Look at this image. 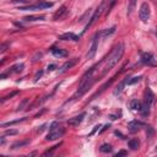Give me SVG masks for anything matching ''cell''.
Segmentation results:
<instances>
[{"instance_id":"cell-27","label":"cell","mask_w":157,"mask_h":157,"mask_svg":"<svg viewBox=\"0 0 157 157\" xmlns=\"http://www.w3.org/2000/svg\"><path fill=\"white\" fill-rule=\"evenodd\" d=\"M27 103H28V98H25V100H24V101H22V102L19 104V107H17V112H20V111H24Z\"/></svg>"},{"instance_id":"cell-9","label":"cell","mask_w":157,"mask_h":157,"mask_svg":"<svg viewBox=\"0 0 157 157\" xmlns=\"http://www.w3.org/2000/svg\"><path fill=\"white\" fill-rule=\"evenodd\" d=\"M86 114L85 113H81L80 115H76V117H72V118H70L69 120H68V124L70 125V126H72V128H75V126H78L81 123H82V120H84V117H85Z\"/></svg>"},{"instance_id":"cell-3","label":"cell","mask_w":157,"mask_h":157,"mask_svg":"<svg viewBox=\"0 0 157 157\" xmlns=\"http://www.w3.org/2000/svg\"><path fill=\"white\" fill-rule=\"evenodd\" d=\"M95 84V78L93 77H90V78H87V80H85L84 82H80V87H78V90H77V92L72 96V101L74 100H77V98H80L81 96H84L90 89H91V86Z\"/></svg>"},{"instance_id":"cell-11","label":"cell","mask_w":157,"mask_h":157,"mask_svg":"<svg viewBox=\"0 0 157 157\" xmlns=\"http://www.w3.org/2000/svg\"><path fill=\"white\" fill-rule=\"evenodd\" d=\"M66 13H68V9H66V6L65 5H63V6H60V9L54 14V16H53V19H54V21H59V20H61L65 15H66Z\"/></svg>"},{"instance_id":"cell-12","label":"cell","mask_w":157,"mask_h":157,"mask_svg":"<svg viewBox=\"0 0 157 157\" xmlns=\"http://www.w3.org/2000/svg\"><path fill=\"white\" fill-rule=\"evenodd\" d=\"M50 52H52V54L54 57H58V58H66L68 57V52L61 49V48H55L54 47V48L50 49Z\"/></svg>"},{"instance_id":"cell-31","label":"cell","mask_w":157,"mask_h":157,"mask_svg":"<svg viewBox=\"0 0 157 157\" xmlns=\"http://www.w3.org/2000/svg\"><path fill=\"white\" fill-rule=\"evenodd\" d=\"M117 2H118V0H112V2H111V5H109V8L107 9V14H109V13H111V10L113 9V6L115 5V3H117Z\"/></svg>"},{"instance_id":"cell-35","label":"cell","mask_w":157,"mask_h":157,"mask_svg":"<svg viewBox=\"0 0 157 157\" xmlns=\"http://www.w3.org/2000/svg\"><path fill=\"white\" fill-rule=\"evenodd\" d=\"M125 155H128V152H126V151H124V150H122V151H119L115 156H117V157H119V156H125Z\"/></svg>"},{"instance_id":"cell-21","label":"cell","mask_w":157,"mask_h":157,"mask_svg":"<svg viewBox=\"0 0 157 157\" xmlns=\"http://www.w3.org/2000/svg\"><path fill=\"white\" fill-rule=\"evenodd\" d=\"M30 144V140H24V141H17V142H15V144H13V146H11V148L13 150H16V148H19V147H22V146H26V145H28Z\"/></svg>"},{"instance_id":"cell-24","label":"cell","mask_w":157,"mask_h":157,"mask_svg":"<svg viewBox=\"0 0 157 157\" xmlns=\"http://www.w3.org/2000/svg\"><path fill=\"white\" fill-rule=\"evenodd\" d=\"M114 32H115V27H112V28H109V30L102 31V32L100 33V37H107V36H111V35L114 33Z\"/></svg>"},{"instance_id":"cell-7","label":"cell","mask_w":157,"mask_h":157,"mask_svg":"<svg viewBox=\"0 0 157 157\" xmlns=\"http://www.w3.org/2000/svg\"><path fill=\"white\" fill-rule=\"evenodd\" d=\"M98 37H100V33H96L93 39H92V44H91V48L89 49V53H87V58L89 59H93L96 53H97V48H98Z\"/></svg>"},{"instance_id":"cell-40","label":"cell","mask_w":157,"mask_h":157,"mask_svg":"<svg viewBox=\"0 0 157 157\" xmlns=\"http://www.w3.org/2000/svg\"><path fill=\"white\" fill-rule=\"evenodd\" d=\"M156 36H157V30H156Z\"/></svg>"},{"instance_id":"cell-33","label":"cell","mask_w":157,"mask_h":157,"mask_svg":"<svg viewBox=\"0 0 157 157\" xmlns=\"http://www.w3.org/2000/svg\"><path fill=\"white\" fill-rule=\"evenodd\" d=\"M15 134H17V130H8V131H5L4 136H6V135H15Z\"/></svg>"},{"instance_id":"cell-20","label":"cell","mask_w":157,"mask_h":157,"mask_svg":"<svg viewBox=\"0 0 157 157\" xmlns=\"http://www.w3.org/2000/svg\"><path fill=\"white\" fill-rule=\"evenodd\" d=\"M129 147L131 148V150H137L139 148V146H140V141L137 140V139H131V140H129Z\"/></svg>"},{"instance_id":"cell-39","label":"cell","mask_w":157,"mask_h":157,"mask_svg":"<svg viewBox=\"0 0 157 157\" xmlns=\"http://www.w3.org/2000/svg\"><path fill=\"white\" fill-rule=\"evenodd\" d=\"M152 3H155V4H157V0H151Z\"/></svg>"},{"instance_id":"cell-13","label":"cell","mask_w":157,"mask_h":157,"mask_svg":"<svg viewBox=\"0 0 157 157\" xmlns=\"http://www.w3.org/2000/svg\"><path fill=\"white\" fill-rule=\"evenodd\" d=\"M59 39H61V41H75V42H77L78 41V37L76 35H74L72 32H66V33L61 35L59 37Z\"/></svg>"},{"instance_id":"cell-28","label":"cell","mask_w":157,"mask_h":157,"mask_svg":"<svg viewBox=\"0 0 157 157\" xmlns=\"http://www.w3.org/2000/svg\"><path fill=\"white\" fill-rule=\"evenodd\" d=\"M15 95H17V92H16V91H15V92H13V93H10V95H8V96H5V97H3V98H2V102H5L6 100H9V98L14 97Z\"/></svg>"},{"instance_id":"cell-23","label":"cell","mask_w":157,"mask_h":157,"mask_svg":"<svg viewBox=\"0 0 157 157\" xmlns=\"http://www.w3.org/2000/svg\"><path fill=\"white\" fill-rule=\"evenodd\" d=\"M136 2H137V0H129V5H128V15H131V14H133V11L135 10Z\"/></svg>"},{"instance_id":"cell-16","label":"cell","mask_w":157,"mask_h":157,"mask_svg":"<svg viewBox=\"0 0 157 157\" xmlns=\"http://www.w3.org/2000/svg\"><path fill=\"white\" fill-rule=\"evenodd\" d=\"M129 106H130V108L133 109V111H141V108H142V104H141V102L140 101H137V100H133L130 103H129Z\"/></svg>"},{"instance_id":"cell-4","label":"cell","mask_w":157,"mask_h":157,"mask_svg":"<svg viewBox=\"0 0 157 157\" xmlns=\"http://www.w3.org/2000/svg\"><path fill=\"white\" fill-rule=\"evenodd\" d=\"M150 16H151V10H150V6L147 3H142L141 6H140V11H139V17L140 20L146 24L148 20H150Z\"/></svg>"},{"instance_id":"cell-14","label":"cell","mask_w":157,"mask_h":157,"mask_svg":"<svg viewBox=\"0 0 157 157\" xmlns=\"http://www.w3.org/2000/svg\"><path fill=\"white\" fill-rule=\"evenodd\" d=\"M153 100H155V96H153L152 91L150 89H147L146 90V93H145V103L148 104V106H151L152 102H153Z\"/></svg>"},{"instance_id":"cell-37","label":"cell","mask_w":157,"mask_h":157,"mask_svg":"<svg viewBox=\"0 0 157 157\" xmlns=\"http://www.w3.org/2000/svg\"><path fill=\"white\" fill-rule=\"evenodd\" d=\"M41 75H42V71H39L37 75H36V78H35V81H38V77H41Z\"/></svg>"},{"instance_id":"cell-8","label":"cell","mask_w":157,"mask_h":157,"mask_svg":"<svg viewBox=\"0 0 157 157\" xmlns=\"http://www.w3.org/2000/svg\"><path fill=\"white\" fill-rule=\"evenodd\" d=\"M141 63L147 65V66H156L157 65V63L155 60V57L151 53H144L141 55Z\"/></svg>"},{"instance_id":"cell-6","label":"cell","mask_w":157,"mask_h":157,"mask_svg":"<svg viewBox=\"0 0 157 157\" xmlns=\"http://www.w3.org/2000/svg\"><path fill=\"white\" fill-rule=\"evenodd\" d=\"M53 3H48V2H39L35 5H28V6H22L20 8V10H35V9H48L52 8Z\"/></svg>"},{"instance_id":"cell-41","label":"cell","mask_w":157,"mask_h":157,"mask_svg":"<svg viewBox=\"0 0 157 157\" xmlns=\"http://www.w3.org/2000/svg\"><path fill=\"white\" fill-rule=\"evenodd\" d=\"M156 150H157V146H156Z\"/></svg>"},{"instance_id":"cell-15","label":"cell","mask_w":157,"mask_h":157,"mask_svg":"<svg viewBox=\"0 0 157 157\" xmlns=\"http://www.w3.org/2000/svg\"><path fill=\"white\" fill-rule=\"evenodd\" d=\"M128 81H129V77H125L124 80L119 84V86L117 87V90L114 91V95H120V93H122V91L124 90V86H126V85H128Z\"/></svg>"},{"instance_id":"cell-38","label":"cell","mask_w":157,"mask_h":157,"mask_svg":"<svg viewBox=\"0 0 157 157\" xmlns=\"http://www.w3.org/2000/svg\"><path fill=\"white\" fill-rule=\"evenodd\" d=\"M107 128H109V125H104V126L102 128V130H101V133H103V131H104V130H106Z\"/></svg>"},{"instance_id":"cell-30","label":"cell","mask_w":157,"mask_h":157,"mask_svg":"<svg viewBox=\"0 0 157 157\" xmlns=\"http://www.w3.org/2000/svg\"><path fill=\"white\" fill-rule=\"evenodd\" d=\"M59 145H60V144H59ZM59 145H55V146H53V147H52L50 150H48V151H46V152L43 153V156H47V155H50V153H52V152H53V151H54V150H55L57 147H59Z\"/></svg>"},{"instance_id":"cell-5","label":"cell","mask_w":157,"mask_h":157,"mask_svg":"<svg viewBox=\"0 0 157 157\" xmlns=\"http://www.w3.org/2000/svg\"><path fill=\"white\" fill-rule=\"evenodd\" d=\"M104 4H106V0H103V2L101 3V5L97 8V10H96V13L92 15V17H91V20H90V22L86 25V30H89V27H91L98 19H100V16H101V14H102V11H103V9H104Z\"/></svg>"},{"instance_id":"cell-18","label":"cell","mask_w":157,"mask_h":157,"mask_svg":"<svg viewBox=\"0 0 157 157\" xmlns=\"http://www.w3.org/2000/svg\"><path fill=\"white\" fill-rule=\"evenodd\" d=\"M44 15H31V16H26L25 20L26 21H42L44 20Z\"/></svg>"},{"instance_id":"cell-17","label":"cell","mask_w":157,"mask_h":157,"mask_svg":"<svg viewBox=\"0 0 157 157\" xmlns=\"http://www.w3.org/2000/svg\"><path fill=\"white\" fill-rule=\"evenodd\" d=\"M77 63V58H74L72 60H70V61H66L64 65H63V68H61V72H64V71H66L68 69H71L75 64Z\"/></svg>"},{"instance_id":"cell-26","label":"cell","mask_w":157,"mask_h":157,"mask_svg":"<svg viewBox=\"0 0 157 157\" xmlns=\"http://www.w3.org/2000/svg\"><path fill=\"white\" fill-rule=\"evenodd\" d=\"M141 80V76H134L131 78H129V81H128V85H134L136 82H139Z\"/></svg>"},{"instance_id":"cell-34","label":"cell","mask_w":157,"mask_h":157,"mask_svg":"<svg viewBox=\"0 0 157 157\" xmlns=\"http://www.w3.org/2000/svg\"><path fill=\"white\" fill-rule=\"evenodd\" d=\"M48 71H53V70H55L57 69V65L55 64H50V65H48Z\"/></svg>"},{"instance_id":"cell-29","label":"cell","mask_w":157,"mask_h":157,"mask_svg":"<svg viewBox=\"0 0 157 157\" xmlns=\"http://www.w3.org/2000/svg\"><path fill=\"white\" fill-rule=\"evenodd\" d=\"M152 134H153V130H152V128L148 125V126L146 128V135H147V137H151Z\"/></svg>"},{"instance_id":"cell-36","label":"cell","mask_w":157,"mask_h":157,"mask_svg":"<svg viewBox=\"0 0 157 157\" xmlns=\"http://www.w3.org/2000/svg\"><path fill=\"white\" fill-rule=\"evenodd\" d=\"M100 128H101V125H96V126H95V129L92 130V133H91L90 135H93V134H95V133H96V131H97V130H98Z\"/></svg>"},{"instance_id":"cell-25","label":"cell","mask_w":157,"mask_h":157,"mask_svg":"<svg viewBox=\"0 0 157 157\" xmlns=\"http://www.w3.org/2000/svg\"><path fill=\"white\" fill-rule=\"evenodd\" d=\"M26 118H22V119H17V120H13V122H9V123H4V124H2V126L3 128H6V126H10V125H14V124H16V123H20V122H24Z\"/></svg>"},{"instance_id":"cell-32","label":"cell","mask_w":157,"mask_h":157,"mask_svg":"<svg viewBox=\"0 0 157 157\" xmlns=\"http://www.w3.org/2000/svg\"><path fill=\"white\" fill-rule=\"evenodd\" d=\"M9 46H10V43H3L2 44V48H0V53H4Z\"/></svg>"},{"instance_id":"cell-22","label":"cell","mask_w":157,"mask_h":157,"mask_svg":"<svg viewBox=\"0 0 157 157\" xmlns=\"http://www.w3.org/2000/svg\"><path fill=\"white\" fill-rule=\"evenodd\" d=\"M100 151L103 152V153H109L113 151V147L109 145V144H103L101 147H100Z\"/></svg>"},{"instance_id":"cell-19","label":"cell","mask_w":157,"mask_h":157,"mask_svg":"<svg viewBox=\"0 0 157 157\" xmlns=\"http://www.w3.org/2000/svg\"><path fill=\"white\" fill-rule=\"evenodd\" d=\"M24 68H25V65H24L22 63H21V64H16V65H14V66L10 68L9 74H13V72H21V71L24 70Z\"/></svg>"},{"instance_id":"cell-10","label":"cell","mask_w":157,"mask_h":157,"mask_svg":"<svg viewBox=\"0 0 157 157\" xmlns=\"http://www.w3.org/2000/svg\"><path fill=\"white\" fill-rule=\"evenodd\" d=\"M142 126H144V123H141L140 120H133V122H130V123L128 124V128H129V130H130L131 133L139 131Z\"/></svg>"},{"instance_id":"cell-2","label":"cell","mask_w":157,"mask_h":157,"mask_svg":"<svg viewBox=\"0 0 157 157\" xmlns=\"http://www.w3.org/2000/svg\"><path fill=\"white\" fill-rule=\"evenodd\" d=\"M64 134H65V129H64L63 126H60L58 122H53V123L50 124L49 133L47 134L46 140H47V141H54V140L61 137Z\"/></svg>"},{"instance_id":"cell-1","label":"cell","mask_w":157,"mask_h":157,"mask_svg":"<svg viewBox=\"0 0 157 157\" xmlns=\"http://www.w3.org/2000/svg\"><path fill=\"white\" fill-rule=\"evenodd\" d=\"M125 47H124V44L123 43H119L118 46H115L114 47V49L111 52V54L106 58V65H104V68H103V71H102V76H104L111 69H113L119 61H120V59H122V57H123V54H124V49Z\"/></svg>"}]
</instances>
